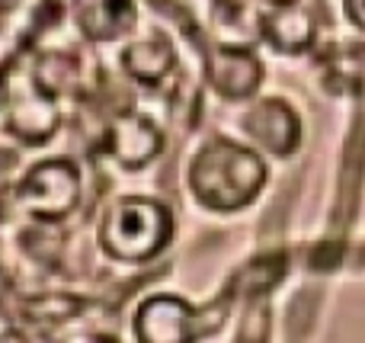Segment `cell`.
<instances>
[{
    "mask_svg": "<svg viewBox=\"0 0 365 343\" xmlns=\"http://www.w3.org/2000/svg\"><path fill=\"white\" fill-rule=\"evenodd\" d=\"M122 71L141 87H158L177 64V48L167 36H148V39H132L119 55Z\"/></svg>",
    "mask_w": 365,
    "mask_h": 343,
    "instance_id": "cell-10",
    "label": "cell"
},
{
    "mask_svg": "<svg viewBox=\"0 0 365 343\" xmlns=\"http://www.w3.org/2000/svg\"><path fill=\"white\" fill-rule=\"evenodd\" d=\"M311 32H314L311 13L302 10V6H292V4H279L276 10L263 19V36L269 39V45L272 48H279V51L308 48Z\"/></svg>",
    "mask_w": 365,
    "mask_h": 343,
    "instance_id": "cell-11",
    "label": "cell"
},
{
    "mask_svg": "<svg viewBox=\"0 0 365 343\" xmlns=\"http://www.w3.org/2000/svg\"><path fill=\"white\" fill-rule=\"evenodd\" d=\"M32 74L42 83L48 93H74L83 81V64L77 51H64V48H51V51H38L32 58Z\"/></svg>",
    "mask_w": 365,
    "mask_h": 343,
    "instance_id": "cell-12",
    "label": "cell"
},
{
    "mask_svg": "<svg viewBox=\"0 0 365 343\" xmlns=\"http://www.w3.org/2000/svg\"><path fill=\"white\" fill-rule=\"evenodd\" d=\"M6 132L16 135L23 145H45L61 128L58 96L48 93L32 74V61L6 64Z\"/></svg>",
    "mask_w": 365,
    "mask_h": 343,
    "instance_id": "cell-3",
    "label": "cell"
},
{
    "mask_svg": "<svg viewBox=\"0 0 365 343\" xmlns=\"http://www.w3.org/2000/svg\"><path fill=\"white\" fill-rule=\"evenodd\" d=\"M259 77H263V68H259L257 55L237 48V45H221L208 58V83L227 100L250 96L259 87Z\"/></svg>",
    "mask_w": 365,
    "mask_h": 343,
    "instance_id": "cell-8",
    "label": "cell"
},
{
    "mask_svg": "<svg viewBox=\"0 0 365 343\" xmlns=\"http://www.w3.org/2000/svg\"><path fill=\"white\" fill-rule=\"evenodd\" d=\"M173 231L170 212L145 196H125L106 209L100 222V244L119 260H148Z\"/></svg>",
    "mask_w": 365,
    "mask_h": 343,
    "instance_id": "cell-2",
    "label": "cell"
},
{
    "mask_svg": "<svg viewBox=\"0 0 365 343\" xmlns=\"http://www.w3.org/2000/svg\"><path fill=\"white\" fill-rule=\"evenodd\" d=\"M346 6H349V16L365 29V0H346Z\"/></svg>",
    "mask_w": 365,
    "mask_h": 343,
    "instance_id": "cell-13",
    "label": "cell"
},
{
    "mask_svg": "<svg viewBox=\"0 0 365 343\" xmlns=\"http://www.w3.org/2000/svg\"><path fill=\"white\" fill-rule=\"evenodd\" d=\"M269 4H276V6H279V4H292V0H269Z\"/></svg>",
    "mask_w": 365,
    "mask_h": 343,
    "instance_id": "cell-15",
    "label": "cell"
},
{
    "mask_svg": "<svg viewBox=\"0 0 365 343\" xmlns=\"http://www.w3.org/2000/svg\"><path fill=\"white\" fill-rule=\"evenodd\" d=\"M202 314L192 312L186 302L170 299V295H158L151 299L138 314V337L141 343H192L199 334L212 331Z\"/></svg>",
    "mask_w": 365,
    "mask_h": 343,
    "instance_id": "cell-6",
    "label": "cell"
},
{
    "mask_svg": "<svg viewBox=\"0 0 365 343\" xmlns=\"http://www.w3.org/2000/svg\"><path fill=\"white\" fill-rule=\"evenodd\" d=\"M4 103H6V71L0 68V113H4Z\"/></svg>",
    "mask_w": 365,
    "mask_h": 343,
    "instance_id": "cell-14",
    "label": "cell"
},
{
    "mask_svg": "<svg viewBox=\"0 0 365 343\" xmlns=\"http://www.w3.org/2000/svg\"><path fill=\"white\" fill-rule=\"evenodd\" d=\"M71 19L87 42H115L135 29V0H71Z\"/></svg>",
    "mask_w": 365,
    "mask_h": 343,
    "instance_id": "cell-7",
    "label": "cell"
},
{
    "mask_svg": "<svg viewBox=\"0 0 365 343\" xmlns=\"http://www.w3.org/2000/svg\"><path fill=\"white\" fill-rule=\"evenodd\" d=\"M81 199V173L71 160H38L16 183V203L38 222H61Z\"/></svg>",
    "mask_w": 365,
    "mask_h": 343,
    "instance_id": "cell-4",
    "label": "cell"
},
{
    "mask_svg": "<svg viewBox=\"0 0 365 343\" xmlns=\"http://www.w3.org/2000/svg\"><path fill=\"white\" fill-rule=\"evenodd\" d=\"M244 128L269 154H289L298 145V119L282 100H263L244 116Z\"/></svg>",
    "mask_w": 365,
    "mask_h": 343,
    "instance_id": "cell-9",
    "label": "cell"
},
{
    "mask_svg": "<svg viewBox=\"0 0 365 343\" xmlns=\"http://www.w3.org/2000/svg\"><path fill=\"white\" fill-rule=\"evenodd\" d=\"M266 183V164L257 151L231 138H212L189 164V186L205 209H244Z\"/></svg>",
    "mask_w": 365,
    "mask_h": 343,
    "instance_id": "cell-1",
    "label": "cell"
},
{
    "mask_svg": "<svg viewBox=\"0 0 365 343\" xmlns=\"http://www.w3.org/2000/svg\"><path fill=\"white\" fill-rule=\"evenodd\" d=\"M100 148L109 154L113 160H119L128 170L151 164L164 148V135L154 126L148 116L135 113V109H119L113 119L103 126V138Z\"/></svg>",
    "mask_w": 365,
    "mask_h": 343,
    "instance_id": "cell-5",
    "label": "cell"
}]
</instances>
